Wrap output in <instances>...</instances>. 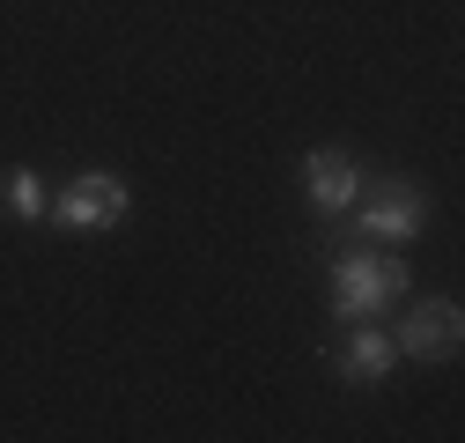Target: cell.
<instances>
[{"instance_id":"1","label":"cell","mask_w":465,"mask_h":443,"mask_svg":"<svg viewBox=\"0 0 465 443\" xmlns=\"http://www.w3.org/2000/svg\"><path fill=\"white\" fill-rule=\"evenodd\" d=\"M399 296H414V266H406L399 251H384V259H370V251H347L340 266H332V310L355 325V318H377V310H391Z\"/></svg>"},{"instance_id":"2","label":"cell","mask_w":465,"mask_h":443,"mask_svg":"<svg viewBox=\"0 0 465 443\" xmlns=\"http://www.w3.org/2000/svg\"><path fill=\"white\" fill-rule=\"evenodd\" d=\"M126 214H134V192H126L119 171H82V178L60 185V200H52V222H60V230H89V237L119 230Z\"/></svg>"},{"instance_id":"3","label":"cell","mask_w":465,"mask_h":443,"mask_svg":"<svg viewBox=\"0 0 465 443\" xmlns=\"http://www.w3.org/2000/svg\"><path fill=\"white\" fill-rule=\"evenodd\" d=\"M465 340V310L450 296H421L414 310H406V325L391 332V348L399 355H414V362H450Z\"/></svg>"},{"instance_id":"4","label":"cell","mask_w":465,"mask_h":443,"mask_svg":"<svg viewBox=\"0 0 465 443\" xmlns=\"http://www.w3.org/2000/svg\"><path fill=\"white\" fill-rule=\"evenodd\" d=\"M303 200H311L325 222L355 214V200H362V162L347 155V148H311V155H303Z\"/></svg>"},{"instance_id":"5","label":"cell","mask_w":465,"mask_h":443,"mask_svg":"<svg viewBox=\"0 0 465 443\" xmlns=\"http://www.w3.org/2000/svg\"><path fill=\"white\" fill-rule=\"evenodd\" d=\"M355 214H362V237H370V244H414V237H421V222H429V192L399 178V185L355 200Z\"/></svg>"},{"instance_id":"6","label":"cell","mask_w":465,"mask_h":443,"mask_svg":"<svg viewBox=\"0 0 465 443\" xmlns=\"http://www.w3.org/2000/svg\"><path fill=\"white\" fill-rule=\"evenodd\" d=\"M399 369V348H391V332H377L370 318L347 325V348H340V377L347 384H384Z\"/></svg>"},{"instance_id":"7","label":"cell","mask_w":465,"mask_h":443,"mask_svg":"<svg viewBox=\"0 0 465 443\" xmlns=\"http://www.w3.org/2000/svg\"><path fill=\"white\" fill-rule=\"evenodd\" d=\"M0 207H8V214H23V222H45V214H52L45 178H37V171H8V185H0Z\"/></svg>"}]
</instances>
